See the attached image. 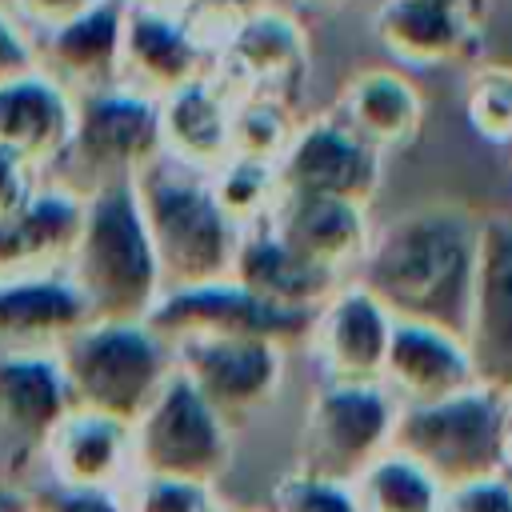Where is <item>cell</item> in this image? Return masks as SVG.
Instances as JSON below:
<instances>
[{"mask_svg":"<svg viewBox=\"0 0 512 512\" xmlns=\"http://www.w3.org/2000/svg\"><path fill=\"white\" fill-rule=\"evenodd\" d=\"M168 348L184 340H268L284 352L292 344H304L312 336L316 312H280L272 304H260L232 280L160 292L144 320Z\"/></svg>","mask_w":512,"mask_h":512,"instance_id":"9c48e42d","label":"cell"},{"mask_svg":"<svg viewBox=\"0 0 512 512\" xmlns=\"http://www.w3.org/2000/svg\"><path fill=\"white\" fill-rule=\"evenodd\" d=\"M232 464V432L172 368L156 400L132 424V476L192 480L216 488Z\"/></svg>","mask_w":512,"mask_h":512,"instance_id":"8992f818","label":"cell"},{"mask_svg":"<svg viewBox=\"0 0 512 512\" xmlns=\"http://www.w3.org/2000/svg\"><path fill=\"white\" fill-rule=\"evenodd\" d=\"M468 120L488 140H512V68H484L472 76Z\"/></svg>","mask_w":512,"mask_h":512,"instance_id":"1f68e13d","label":"cell"},{"mask_svg":"<svg viewBox=\"0 0 512 512\" xmlns=\"http://www.w3.org/2000/svg\"><path fill=\"white\" fill-rule=\"evenodd\" d=\"M164 152L160 144V104L132 92V88H100L88 92L76 104L72 140L64 148V160L76 172L72 192L84 196L132 180L144 164H152Z\"/></svg>","mask_w":512,"mask_h":512,"instance_id":"ba28073f","label":"cell"},{"mask_svg":"<svg viewBox=\"0 0 512 512\" xmlns=\"http://www.w3.org/2000/svg\"><path fill=\"white\" fill-rule=\"evenodd\" d=\"M392 316L360 288H336L328 304L316 312L312 344L316 360L328 372V384H380L384 352H388Z\"/></svg>","mask_w":512,"mask_h":512,"instance_id":"2e32d148","label":"cell"},{"mask_svg":"<svg viewBox=\"0 0 512 512\" xmlns=\"http://www.w3.org/2000/svg\"><path fill=\"white\" fill-rule=\"evenodd\" d=\"M0 512H24V508H20V492L0 488Z\"/></svg>","mask_w":512,"mask_h":512,"instance_id":"60d3db41","label":"cell"},{"mask_svg":"<svg viewBox=\"0 0 512 512\" xmlns=\"http://www.w3.org/2000/svg\"><path fill=\"white\" fill-rule=\"evenodd\" d=\"M160 104V144L164 156L188 164V168H220L228 152V104L224 96L204 80H188L184 88L168 92Z\"/></svg>","mask_w":512,"mask_h":512,"instance_id":"d4e9b609","label":"cell"},{"mask_svg":"<svg viewBox=\"0 0 512 512\" xmlns=\"http://www.w3.org/2000/svg\"><path fill=\"white\" fill-rule=\"evenodd\" d=\"M76 100L44 72L16 76L0 84V152L36 168L64 156L72 140Z\"/></svg>","mask_w":512,"mask_h":512,"instance_id":"ffe728a7","label":"cell"},{"mask_svg":"<svg viewBox=\"0 0 512 512\" xmlns=\"http://www.w3.org/2000/svg\"><path fill=\"white\" fill-rule=\"evenodd\" d=\"M68 412L56 356H0V488L36 484L44 444Z\"/></svg>","mask_w":512,"mask_h":512,"instance_id":"8fae6325","label":"cell"},{"mask_svg":"<svg viewBox=\"0 0 512 512\" xmlns=\"http://www.w3.org/2000/svg\"><path fill=\"white\" fill-rule=\"evenodd\" d=\"M508 400L468 388L452 400L424 408H396L388 452L412 460L440 492L500 472V440L508 424Z\"/></svg>","mask_w":512,"mask_h":512,"instance_id":"5b68a950","label":"cell"},{"mask_svg":"<svg viewBox=\"0 0 512 512\" xmlns=\"http://www.w3.org/2000/svg\"><path fill=\"white\" fill-rule=\"evenodd\" d=\"M124 0H100L84 16L48 32V60L84 84L88 92L112 88L120 76V40H124Z\"/></svg>","mask_w":512,"mask_h":512,"instance_id":"484cf974","label":"cell"},{"mask_svg":"<svg viewBox=\"0 0 512 512\" xmlns=\"http://www.w3.org/2000/svg\"><path fill=\"white\" fill-rule=\"evenodd\" d=\"M464 352L476 388L512 404V216H480L464 320Z\"/></svg>","mask_w":512,"mask_h":512,"instance_id":"30bf717a","label":"cell"},{"mask_svg":"<svg viewBox=\"0 0 512 512\" xmlns=\"http://www.w3.org/2000/svg\"><path fill=\"white\" fill-rule=\"evenodd\" d=\"M84 196L72 188H32V196L0 216V280L52 276L68 264L80 236Z\"/></svg>","mask_w":512,"mask_h":512,"instance_id":"e0dca14e","label":"cell"},{"mask_svg":"<svg viewBox=\"0 0 512 512\" xmlns=\"http://www.w3.org/2000/svg\"><path fill=\"white\" fill-rule=\"evenodd\" d=\"M64 276L84 300L88 324L148 320L152 304L160 300V272L136 208L132 180L104 184L84 196V220Z\"/></svg>","mask_w":512,"mask_h":512,"instance_id":"3957f363","label":"cell"},{"mask_svg":"<svg viewBox=\"0 0 512 512\" xmlns=\"http://www.w3.org/2000/svg\"><path fill=\"white\" fill-rule=\"evenodd\" d=\"M340 120L376 152L400 148L420 132L424 100L396 68H364L340 92Z\"/></svg>","mask_w":512,"mask_h":512,"instance_id":"603a6c76","label":"cell"},{"mask_svg":"<svg viewBox=\"0 0 512 512\" xmlns=\"http://www.w3.org/2000/svg\"><path fill=\"white\" fill-rule=\"evenodd\" d=\"M304 4H312V8H340V4H348V0H304Z\"/></svg>","mask_w":512,"mask_h":512,"instance_id":"7bdbcfd3","label":"cell"},{"mask_svg":"<svg viewBox=\"0 0 512 512\" xmlns=\"http://www.w3.org/2000/svg\"><path fill=\"white\" fill-rule=\"evenodd\" d=\"M36 480L80 492H120L132 480V428L72 408L48 436Z\"/></svg>","mask_w":512,"mask_h":512,"instance_id":"9a60e30c","label":"cell"},{"mask_svg":"<svg viewBox=\"0 0 512 512\" xmlns=\"http://www.w3.org/2000/svg\"><path fill=\"white\" fill-rule=\"evenodd\" d=\"M224 52L240 76H248L260 88H280V92L296 88V80L304 76V60H308L300 24L272 8H260L248 20H240Z\"/></svg>","mask_w":512,"mask_h":512,"instance_id":"4316f807","label":"cell"},{"mask_svg":"<svg viewBox=\"0 0 512 512\" xmlns=\"http://www.w3.org/2000/svg\"><path fill=\"white\" fill-rule=\"evenodd\" d=\"M124 512H224L216 488L192 480H160V476H132L120 488Z\"/></svg>","mask_w":512,"mask_h":512,"instance_id":"4dcf8cb0","label":"cell"},{"mask_svg":"<svg viewBox=\"0 0 512 512\" xmlns=\"http://www.w3.org/2000/svg\"><path fill=\"white\" fill-rule=\"evenodd\" d=\"M120 76L132 80V92L148 100H164L200 76V44L188 24L168 12L128 8L124 40H120Z\"/></svg>","mask_w":512,"mask_h":512,"instance_id":"44dd1931","label":"cell"},{"mask_svg":"<svg viewBox=\"0 0 512 512\" xmlns=\"http://www.w3.org/2000/svg\"><path fill=\"white\" fill-rule=\"evenodd\" d=\"M396 404L380 384H324L300 424V476L352 484L372 460L388 452Z\"/></svg>","mask_w":512,"mask_h":512,"instance_id":"52a82bcc","label":"cell"},{"mask_svg":"<svg viewBox=\"0 0 512 512\" xmlns=\"http://www.w3.org/2000/svg\"><path fill=\"white\" fill-rule=\"evenodd\" d=\"M376 36L396 60L440 68L448 60H460L472 44V24L436 0H384L372 16Z\"/></svg>","mask_w":512,"mask_h":512,"instance_id":"cb8c5ba5","label":"cell"},{"mask_svg":"<svg viewBox=\"0 0 512 512\" xmlns=\"http://www.w3.org/2000/svg\"><path fill=\"white\" fill-rule=\"evenodd\" d=\"M268 512H360V508L352 500V488L288 472L284 480H276Z\"/></svg>","mask_w":512,"mask_h":512,"instance_id":"d6a6232c","label":"cell"},{"mask_svg":"<svg viewBox=\"0 0 512 512\" xmlns=\"http://www.w3.org/2000/svg\"><path fill=\"white\" fill-rule=\"evenodd\" d=\"M84 324V300L64 272L0 280V356H56Z\"/></svg>","mask_w":512,"mask_h":512,"instance_id":"ac0fdd59","label":"cell"},{"mask_svg":"<svg viewBox=\"0 0 512 512\" xmlns=\"http://www.w3.org/2000/svg\"><path fill=\"white\" fill-rule=\"evenodd\" d=\"M172 368L236 432L276 400L284 348L268 340H184L172 348Z\"/></svg>","mask_w":512,"mask_h":512,"instance_id":"7c38bea8","label":"cell"},{"mask_svg":"<svg viewBox=\"0 0 512 512\" xmlns=\"http://www.w3.org/2000/svg\"><path fill=\"white\" fill-rule=\"evenodd\" d=\"M212 184V196L216 204L224 208V216L240 228L248 224L252 216H260L276 196H280V184H276V164L268 160H248V156H228L216 172Z\"/></svg>","mask_w":512,"mask_h":512,"instance_id":"f1b7e54d","label":"cell"},{"mask_svg":"<svg viewBox=\"0 0 512 512\" xmlns=\"http://www.w3.org/2000/svg\"><path fill=\"white\" fill-rule=\"evenodd\" d=\"M440 512H512V480L508 476H484L456 484L440 492Z\"/></svg>","mask_w":512,"mask_h":512,"instance_id":"e575fe53","label":"cell"},{"mask_svg":"<svg viewBox=\"0 0 512 512\" xmlns=\"http://www.w3.org/2000/svg\"><path fill=\"white\" fill-rule=\"evenodd\" d=\"M268 0H188L192 16H208V20H232V28L240 20H248L252 12H260Z\"/></svg>","mask_w":512,"mask_h":512,"instance_id":"f35d334b","label":"cell"},{"mask_svg":"<svg viewBox=\"0 0 512 512\" xmlns=\"http://www.w3.org/2000/svg\"><path fill=\"white\" fill-rule=\"evenodd\" d=\"M380 388L396 408H424L476 388V380H472L468 352L456 336L428 324L392 320Z\"/></svg>","mask_w":512,"mask_h":512,"instance_id":"5bb4252c","label":"cell"},{"mask_svg":"<svg viewBox=\"0 0 512 512\" xmlns=\"http://www.w3.org/2000/svg\"><path fill=\"white\" fill-rule=\"evenodd\" d=\"M72 408L136 424L172 376V348L148 324H84L56 348Z\"/></svg>","mask_w":512,"mask_h":512,"instance_id":"277c9868","label":"cell"},{"mask_svg":"<svg viewBox=\"0 0 512 512\" xmlns=\"http://www.w3.org/2000/svg\"><path fill=\"white\" fill-rule=\"evenodd\" d=\"M24 512H124L120 492H80V488H60L48 480H36L20 492Z\"/></svg>","mask_w":512,"mask_h":512,"instance_id":"836d02e7","label":"cell"},{"mask_svg":"<svg viewBox=\"0 0 512 512\" xmlns=\"http://www.w3.org/2000/svg\"><path fill=\"white\" fill-rule=\"evenodd\" d=\"M480 216L464 204H420L368 240L356 284L400 324H428L464 340Z\"/></svg>","mask_w":512,"mask_h":512,"instance_id":"6da1fadb","label":"cell"},{"mask_svg":"<svg viewBox=\"0 0 512 512\" xmlns=\"http://www.w3.org/2000/svg\"><path fill=\"white\" fill-rule=\"evenodd\" d=\"M276 184L280 192L328 196L368 208L380 188V152L368 148L340 116H324L292 132L276 160Z\"/></svg>","mask_w":512,"mask_h":512,"instance_id":"4fadbf2b","label":"cell"},{"mask_svg":"<svg viewBox=\"0 0 512 512\" xmlns=\"http://www.w3.org/2000/svg\"><path fill=\"white\" fill-rule=\"evenodd\" d=\"M292 140V124L280 100H272L268 92L248 96L232 120H228V152L232 156H248V160H268L276 164L284 144Z\"/></svg>","mask_w":512,"mask_h":512,"instance_id":"f546056e","label":"cell"},{"mask_svg":"<svg viewBox=\"0 0 512 512\" xmlns=\"http://www.w3.org/2000/svg\"><path fill=\"white\" fill-rule=\"evenodd\" d=\"M132 192L156 256L160 292L228 280L240 228L224 216L212 184L196 168L160 152L132 176Z\"/></svg>","mask_w":512,"mask_h":512,"instance_id":"7a4b0ae2","label":"cell"},{"mask_svg":"<svg viewBox=\"0 0 512 512\" xmlns=\"http://www.w3.org/2000/svg\"><path fill=\"white\" fill-rule=\"evenodd\" d=\"M28 72H36L32 48H28V40L20 36V28L0 12V84H8V80H16V76H28Z\"/></svg>","mask_w":512,"mask_h":512,"instance_id":"d590c367","label":"cell"},{"mask_svg":"<svg viewBox=\"0 0 512 512\" xmlns=\"http://www.w3.org/2000/svg\"><path fill=\"white\" fill-rule=\"evenodd\" d=\"M28 196H32L28 168L20 160H12L8 152H0V216H8L12 208H20Z\"/></svg>","mask_w":512,"mask_h":512,"instance_id":"74e56055","label":"cell"},{"mask_svg":"<svg viewBox=\"0 0 512 512\" xmlns=\"http://www.w3.org/2000/svg\"><path fill=\"white\" fill-rule=\"evenodd\" d=\"M92 4H100V0H16V8L28 20L44 24L48 32L60 28V24H68V20H76V16H84Z\"/></svg>","mask_w":512,"mask_h":512,"instance_id":"8d00e7d4","label":"cell"},{"mask_svg":"<svg viewBox=\"0 0 512 512\" xmlns=\"http://www.w3.org/2000/svg\"><path fill=\"white\" fill-rule=\"evenodd\" d=\"M500 476L512 480V416L504 424V440H500Z\"/></svg>","mask_w":512,"mask_h":512,"instance_id":"ab89813d","label":"cell"},{"mask_svg":"<svg viewBox=\"0 0 512 512\" xmlns=\"http://www.w3.org/2000/svg\"><path fill=\"white\" fill-rule=\"evenodd\" d=\"M268 232L292 256H300L312 268H324L332 276H340V268H348V264H360V256L372 240L364 208L328 200V196H304V192L276 196Z\"/></svg>","mask_w":512,"mask_h":512,"instance_id":"d6986e66","label":"cell"},{"mask_svg":"<svg viewBox=\"0 0 512 512\" xmlns=\"http://www.w3.org/2000/svg\"><path fill=\"white\" fill-rule=\"evenodd\" d=\"M348 488L360 512H440V488L396 452L372 460Z\"/></svg>","mask_w":512,"mask_h":512,"instance_id":"83f0119b","label":"cell"},{"mask_svg":"<svg viewBox=\"0 0 512 512\" xmlns=\"http://www.w3.org/2000/svg\"><path fill=\"white\" fill-rule=\"evenodd\" d=\"M164 4L172 0H124V8H152V12H164Z\"/></svg>","mask_w":512,"mask_h":512,"instance_id":"b9f144b4","label":"cell"},{"mask_svg":"<svg viewBox=\"0 0 512 512\" xmlns=\"http://www.w3.org/2000/svg\"><path fill=\"white\" fill-rule=\"evenodd\" d=\"M228 280L280 312H320L328 296L340 288V276L292 256L268 228L256 236H240Z\"/></svg>","mask_w":512,"mask_h":512,"instance_id":"7402d4cb","label":"cell"}]
</instances>
